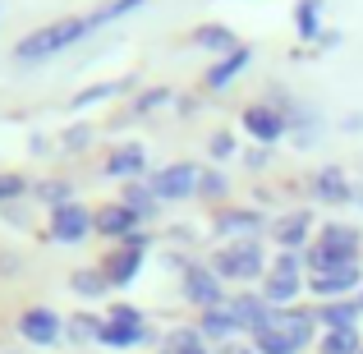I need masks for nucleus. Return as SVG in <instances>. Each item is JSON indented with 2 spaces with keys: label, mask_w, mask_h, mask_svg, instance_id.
Returning a JSON list of instances; mask_svg holds the SVG:
<instances>
[{
  "label": "nucleus",
  "mask_w": 363,
  "mask_h": 354,
  "mask_svg": "<svg viewBox=\"0 0 363 354\" xmlns=\"http://www.w3.org/2000/svg\"><path fill=\"white\" fill-rule=\"evenodd\" d=\"M313 327H318V313L308 309H267L253 327L257 354H299L313 341Z\"/></svg>",
  "instance_id": "nucleus-1"
},
{
  "label": "nucleus",
  "mask_w": 363,
  "mask_h": 354,
  "mask_svg": "<svg viewBox=\"0 0 363 354\" xmlns=\"http://www.w3.org/2000/svg\"><path fill=\"white\" fill-rule=\"evenodd\" d=\"M92 33V23L88 18H55V23H42L37 33H28L23 42L14 46V55L23 65H37V60H51V55H60L65 46H74V42H83V37Z\"/></svg>",
  "instance_id": "nucleus-2"
},
{
  "label": "nucleus",
  "mask_w": 363,
  "mask_h": 354,
  "mask_svg": "<svg viewBox=\"0 0 363 354\" xmlns=\"http://www.w3.org/2000/svg\"><path fill=\"white\" fill-rule=\"evenodd\" d=\"M267 267V253L257 239H235V244H225L221 253H216V267L212 272L221 276V281H253V276H262Z\"/></svg>",
  "instance_id": "nucleus-3"
},
{
  "label": "nucleus",
  "mask_w": 363,
  "mask_h": 354,
  "mask_svg": "<svg viewBox=\"0 0 363 354\" xmlns=\"http://www.w3.org/2000/svg\"><path fill=\"white\" fill-rule=\"evenodd\" d=\"M354 253H359V231L354 226H327V231H322V244L313 248L308 262L318 267V272H331V267L354 262Z\"/></svg>",
  "instance_id": "nucleus-4"
},
{
  "label": "nucleus",
  "mask_w": 363,
  "mask_h": 354,
  "mask_svg": "<svg viewBox=\"0 0 363 354\" xmlns=\"http://www.w3.org/2000/svg\"><path fill=\"white\" fill-rule=\"evenodd\" d=\"M143 341H147V322L138 318V309H129V304L111 309V322H101V345L129 350V345H143Z\"/></svg>",
  "instance_id": "nucleus-5"
},
{
  "label": "nucleus",
  "mask_w": 363,
  "mask_h": 354,
  "mask_svg": "<svg viewBox=\"0 0 363 354\" xmlns=\"http://www.w3.org/2000/svg\"><path fill=\"white\" fill-rule=\"evenodd\" d=\"M88 231H97V216H92L83 203H74V198L51 212V239L55 244H83Z\"/></svg>",
  "instance_id": "nucleus-6"
},
{
  "label": "nucleus",
  "mask_w": 363,
  "mask_h": 354,
  "mask_svg": "<svg viewBox=\"0 0 363 354\" xmlns=\"http://www.w3.org/2000/svg\"><path fill=\"white\" fill-rule=\"evenodd\" d=\"M198 166H161V170H152V179H147V189H152V198H189L198 189Z\"/></svg>",
  "instance_id": "nucleus-7"
},
{
  "label": "nucleus",
  "mask_w": 363,
  "mask_h": 354,
  "mask_svg": "<svg viewBox=\"0 0 363 354\" xmlns=\"http://www.w3.org/2000/svg\"><path fill=\"white\" fill-rule=\"evenodd\" d=\"M294 294H299V258L281 253L276 267H272V276H267V285H262V299L267 304H290Z\"/></svg>",
  "instance_id": "nucleus-8"
},
{
  "label": "nucleus",
  "mask_w": 363,
  "mask_h": 354,
  "mask_svg": "<svg viewBox=\"0 0 363 354\" xmlns=\"http://www.w3.org/2000/svg\"><path fill=\"white\" fill-rule=\"evenodd\" d=\"M143 253H147V239L133 231L129 239H124V248H116V253H111L106 281H111V285H129L133 276H138V267H143Z\"/></svg>",
  "instance_id": "nucleus-9"
},
{
  "label": "nucleus",
  "mask_w": 363,
  "mask_h": 354,
  "mask_svg": "<svg viewBox=\"0 0 363 354\" xmlns=\"http://www.w3.org/2000/svg\"><path fill=\"white\" fill-rule=\"evenodd\" d=\"M244 129L267 148V143H276L285 129H290V124H285V116H281L276 106H248V111H244Z\"/></svg>",
  "instance_id": "nucleus-10"
},
{
  "label": "nucleus",
  "mask_w": 363,
  "mask_h": 354,
  "mask_svg": "<svg viewBox=\"0 0 363 354\" xmlns=\"http://www.w3.org/2000/svg\"><path fill=\"white\" fill-rule=\"evenodd\" d=\"M184 294L194 304H203V309H216V304H221V276L207 272V267H189L184 272Z\"/></svg>",
  "instance_id": "nucleus-11"
},
{
  "label": "nucleus",
  "mask_w": 363,
  "mask_h": 354,
  "mask_svg": "<svg viewBox=\"0 0 363 354\" xmlns=\"http://www.w3.org/2000/svg\"><path fill=\"white\" fill-rule=\"evenodd\" d=\"M18 331H23L33 345H51V341L60 336V318H55L51 309H28L23 318H18Z\"/></svg>",
  "instance_id": "nucleus-12"
},
{
  "label": "nucleus",
  "mask_w": 363,
  "mask_h": 354,
  "mask_svg": "<svg viewBox=\"0 0 363 354\" xmlns=\"http://www.w3.org/2000/svg\"><path fill=\"white\" fill-rule=\"evenodd\" d=\"M147 170V152L138 148V143H124V148H116L106 157V175L111 179H133V175H143Z\"/></svg>",
  "instance_id": "nucleus-13"
},
{
  "label": "nucleus",
  "mask_w": 363,
  "mask_h": 354,
  "mask_svg": "<svg viewBox=\"0 0 363 354\" xmlns=\"http://www.w3.org/2000/svg\"><path fill=\"white\" fill-rule=\"evenodd\" d=\"M133 226H138V212L124 207V203H111V207H101V212H97V231L106 235V239H129Z\"/></svg>",
  "instance_id": "nucleus-14"
},
{
  "label": "nucleus",
  "mask_w": 363,
  "mask_h": 354,
  "mask_svg": "<svg viewBox=\"0 0 363 354\" xmlns=\"http://www.w3.org/2000/svg\"><path fill=\"white\" fill-rule=\"evenodd\" d=\"M313 194H318V203H350L354 189H350V179H345L340 166H327V170H318V179H313Z\"/></svg>",
  "instance_id": "nucleus-15"
},
{
  "label": "nucleus",
  "mask_w": 363,
  "mask_h": 354,
  "mask_svg": "<svg viewBox=\"0 0 363 354\" xmlns=\"http://www.w3.org/2000/svg\"><path fill=\"white\" fill-rule=\"evenodd\" d=\"M308 285H313L318 294H345V290H354V285H359V267H354V262L331 267V272H318Z\"/></svg>",
  "instance_id": "nucleus-16"
},
{
  "label": "nucleus",
  "mask_w": 363,
  "mask_h": 354,
  "mask_svg": "<svg viewBox=\"0 0 363 354\" xmlns=\"http://www.w3.org/2000/svg\"><path fill=\"white\" fill-rule=\"evenodd\" d=\"M248 60H253V51H248V46H235L225 60H216L212 70H207V88H225L235 74H244V70H248Z\"/></svg>",
  "instance_id": "nucleus-17"
},
{
  "label": "nucleus",
  "mask_w": 363,
  "mask_h": 354,
  "mask_svg": "<svg viewBox=\"0 0 363 354\" xmlns=\"http://www.w3.org/2000/svg\"><path fill=\"white\" fill-rule=\"evenodd\" d=\"M203 331H207V336H216V341L225 345V341L240 331V318L230 313V304H216V309H207V313H203Z\"/></svg>",
  "instance_id": "nucleus-18"
},
{
  "label": "nucleus",
  "mask_w": 363,
  "mask_h": 354,
  "mask_svg": "<svg viewBox=\"0 0 363 354\" xmlns=\"http://www.w3.org/2000/svg\"><path fill=\"white\" fill-rule=\"evenodd\" d=\"M303 235H308V212H290L276 221V244L285 248V253H294V248L303 244Z\"/></svg>",
  "instance_id": "nucleus-19"
},
{
  "label": "nucleus",
  "mask_w": 363,
  "mask_h": 354,
  "mask_svg": "<svg viewBox=\"0 0 363 354\" xmlns=\"http://www.w3.org/2000/svg\"><path fill=\"white\" fill-rule=\"evenodd\" d=\"M294 28H299L303 42L322 37V0H299V5H294Z\"/></svg>",
  "instance_id": "nucleus-20"
},
{
  "label": "nucleus",
  "mask_w": 363,
  "mask_h": 354,
  "mask_svg": "<svg viewBox=\"0 0 363 354\" xmlns=\"http://www.w3.org/2000/svg\"><path fill=\"white\" fill-rule=\"evenodd\" d=\"M216 231L253 239L257 231H262V216H257V212H221V216H216Z\"/></svg>",
  "instance_id": "nucleus-21"
},
{
  "label": "nucleus",
  "mask_w": 363,
  "mask_h": 354,
  "mask_svg": "<svg viewBox=\"0 0 363 354\" xmlns=\"http://www.w3.org/2000/svg\"><path fill=\"white\" fill-rule=\"evenodd\" d=\"M194 42L198 46H207V51H216V55H230L235 51V33H230V28H221V23H203V28H198V33H194Z\"/></svg>",
  "instance_id": "nucleus-22"
},
{
  "label": "nucleus",
  "mask_w": 363,
  "mask_h": 354,
  "mask_svg": "<svg viewBox=\"0 0 363 354\" xmlns=\"http://www.w3.org/2000/svg\"><path fill=\"white\" fill-rule=\"evenodd\" d=\"M354 318H359V309H354V304H345V299H331L327 309H318V322H327V331L354 327Z\"/></svg>",
  "instance_id": "nucleus-23"
},
{
  "label": "nucleus",
  "mask_w": 363,
  "mask_h": 354,
  "mask_svg": "<svg viewBox=\"0 0 363 354\" xmlns=\"http://www.w3.org/2000/svg\"><path fill=\"white\" fill-rule=\"evenodd\" d=\"M147 0H111V5H101L97 14H88V23L92 28H106V23H116V18H124V14H133V9H143Z\"/></svg>",
  "instance_id": "nucleus-24"
},
{
  "label": "nucleus",
  "mask_w": 363,
  "mask_h": 354,
  "mask_svg": "<svg viewBox=\"0 0 363 354\" xmlns=\"http://www.w3.org/2000/svg\"><path fill=\"white\" fill-rule=\"evenodd\" d=\"M230 304V313L235 318H240V327H257V322H262V299H253V294H235V299H225Z\"/></svg>",
  "instance_id": "nucleus-25"
},
{
  "label": "nucleus",
  "mask_w": 363,
  "mask_h": 354,
  "mask_svg": "<svg viewBox=\"0 0 363 354\" xmlns=\"http://www.w3.org/2000/svg\"><path fill=\"white\" fill-rule=\"evenodd\" d=\"M363 350V341H359V331L354 327H345V331H327L322 336V354H354Z\"/></svg>",
  "instance_id": "nucleus-26"
},
{
  "label": "nucleus",
  "mask_w": 363,
  "mask_h": 354,
  "mask_svg": "<svg viewBox=\"0 0 363 354\" xmlns=\"http://www.w3.org/2000/svg\"><path fill=\"white\" fill-rule=\"evenodd\" d=\"M74 290H79V294H88V299H97V294H106L111 290V281H106V276H101V272H74Z\"/></svg>",
  "instance_id": "nucleus-27"
},
{
  "label": "nucleus",
  "mask_w": 363,
  "mask_h": 354,
  "mask_svg": "<svg viewBox=\"0 0 363 354\" xmlns=\"http://www.w3.org/2000/svg\"><path fill=\"white\" fill-rule=\"evenodd\" d=\"M124 207H133L138 216H152V189H143V184H129V194H124Z\"/></svg>",
  "instance_id": "nucleus-28"
},
{
  "label": "nucleus",
  "mask_w": 363,
  "mask_h": 354,
  "mask_svg": "<svg viewBox=\"0 0 363 354\" xmlns=\"http://www.w3.org/2000/svg\"><path fill=\"white\" fill-rule=\"evenodd\" d=\"M111 92H120V83H97V88H88V92H79V97H74V111L92 106V101H106Z\"/></svg>",
  "instance_id": "nucleus-29"
},
{
  "label": "nucleus",
  "mask_w": 363,
  "mask_h": 354,
  "mask_svg": "<svg viewBox=\"0 0 363 354\" xmlns=\"http://www.w3.org/2000/svg\"><path fill=\"white\" fill-rule=\"evenodd\" d=\"M69 341H101V322L74 318V322H69Z\"/></svg>",
  "instance_id": "nucleus-30"
},
{
  "label": "nucleus",
  "mask_w": 363,
  "mask_h": 354,
  "mask_svg": "<svg viewBox=\"0 0 363 354\" xmlns=\"http://www.w3.org/2000/svg\"><path fill=\"white\" fill-rule=\"evenodd\" d=\"M170 354H198V331H175L170 336Z\"/></svg>",
  "instance_id": "nucleus-31"
},
{
  "label": "nucleus",
  "mask_w": 363,
  "mask_h": 354,
  "mask_svg": "<svg viewBox=\"0 0 363 354\" xmlns=\"http://www.w3.org/2000/svg\"><path fill=\"white\" fill-rule=\"evenodd\" d=\"M23 175H0V203H9V198H18L23 194Z\"/></svg>",
  "instance_id": "nucleus-32"
},
{
  "label": "nucleus",
  "mask_w": 363,
  "mask_h": 354,
  "mask_svg": "<svg viewBox=\"0 0 363 354\" xmlns=\"http://www.w3.org/2000/svg\"><path fill=\"white\" fill-rule=\"evenodd\" d=\"M198 189H203L207 198H221V194H225V175H216V170H212V175L198 179Z\"/></svg>",
  "instance_id": "nucleus-33"
},
{
  "label": "nucleus",
  "mask_w": 363,
  "mask_h": 354,
  "mask_svg": "<svg viewBox=\"0 0 363 354\" xmlns=\"http://www.w3.org/2000/svg\"><path fill=\"white\" fill-rule=\"evenodd\" d=\"M230 152H235V138L230 133H216L212 138V157H230Z\"/></svg>",
  "instance_id": "nucleus-34"
},
{
  "label": "nucleus",
  "mask_w": 363,
  "mask_h": 354,
  "mask_svg": "<svg viewBox=\"0 0 363 354\" xmlns=\"http://www.w3.org/2000/svg\"><path fill=\"white\" fill-rule=\"evenodd\" d=\"M248 166H253V170H257V166H267V152H262V148H253V152H248Z\"/></svg>",
  "instance_id": "nucleus-35"
},
{
  "label": "nucleus",
  "mask_w": 363,
  "mask_h": 354,
  "mask_svg": "<svg viewBox=\"0 0 363 354\" xmlns=\"http://www.w3.org/2000/svg\"><path fill=\"white\" fill-rule=\"evenodd\" d=\"M216 354H253V350H248V345H235V341H225V345L216 350Z\"/></svg>",
  "instance_id": "nucleus-36"
},
{
  "label": "nucleus",
  "mask_w": 363,
  "mask_h": 354,
  "mask_svg": "<svg viewBox=\"0 0 363 354\" xmlns=\"http://www.w3.org/2000/svg\"><path fill=\"white\" fill-rule=\"evenodd\" d=\"M198 354H203V350H198Z\"/></svg>",
  "instance_id": "nucleus-37"
}]
</instances>
